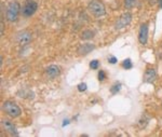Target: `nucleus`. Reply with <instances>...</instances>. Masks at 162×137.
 Returning <instances> with one entry per match:
<instances>
[{"label": "nucleus", "mask_w": 162, "mask_h": 137, "mask_svg": "<svg viewBox=\"0 0 162 137\" xmlns=\"http://www.w3.org/2000/svg\"><path fill=\"white\" fill-rule=\"evenodd\" d=\"M89 10L90 12L95 16H103L105 14V6L98 1V0H92L90 3H89Z\"/></svg>", "instance_id": "nucleus-1"}, {"label": "nucleus", "mask_w": 162, "mask_h": 137, "mask_svg": "<svg viewBox=\"0 0 162 137\" xmlns=\"http://www.w3.org/2000/svg\"><path fill=\"white\" fill-rule=\"evenodd\" d=\"M3 110L10 116V117H13V118H16L22 113L21 111V108L16 105L15 103L13 101H5L3 103Z\"/></svg>", "instance_id": "nucleus-2"}, {"label": "nucleus", "mask_w": 162, "mask_h": 137, "mask_svg": "<svg viewBox=\"0 0 162 137\" xmlns=\"http://www.w3.org/2000/svg\"><path fill=\"white\" fill-rule=\"evenodd\" d=\"M20 10H21V7L17 2H15V1L11 2L7 10V18L10 22L16 21L18 17V14H20Z\"/></svg>", "instance_id": "nucleus-3"}, {"label": "nucleus", "mask_w": 162, "mask_h": 137, "mask_svg": "<svg viewBox=\"0 0 162 137\" xmlns=\"http://www.w3.org/2000/svg\"><path fill=\"white\" fill-rule=\"evenodd\" d=\"M37 8H38V6H37V3L35 1H27L26 5L22 9L23 15L26 16V17H29V16H32L36 12Z\"/></svg>", "instance_id": "nucleus-4"}, {"label": "nucleus", "mask_w": 162, "mask_h": 137, "mask_svg": "<svg viewBox=\"0 0 162 137\" xmlns=\"http://www.w3.org/2000/svg\"><path fill=\"white\" fill-rule=\"evenodd\" d=\"M131 21H132V15H131V13L126 12V13L122 14V15L120 16L119 20H118V22L116 23V28H117V29H120V28H123V27L128 26L131 23Z\"/></svg>", "instance_id": "nucleus-5"}, {"label": "nucleus", "mask_w": 162, "mask_h": 137, "mask_svg": "<svg viewBox=\"0 0 162 137\" xmlns=\"http://www.w3.org/2000/svg\"><path fill=\"white\" fill-rule=\"evenodd\" d=\"M16 41L20 44H27V43H29L32 41V35H30V32H26V30L20 32L16 35Z\"/></svg>", "instance_id": "nucleus-6"}, {"label": "nucleus", "mask_w": 162, "mask_h": 137, "mask_svg": "<svg viewBox=\"0 0 162 137\" xmlns=\"http://www.w3.org/2000/svg\"><path fill=\"white\" fill-rule=\"evenodd\" d=\"M138 40L142 44H146L148 40V24H143L140 28V34H138Z\"/></svg>", "instance_id": "nucleus-7"}, {"label": "nucleus", "mask_w": 162, "mask_h": 137, "mask_svg": "<svg viewBox=\"0 0 162 137\" xmlns=\"http://www.w3.org/2000/svg\"><path fill=\"white\" fill-rule=\"evenodd\" d=\"M1 124H2V127L5 128V130L7 131L8 133H10V134H12V135H17L18 134V132H17V130H16L15 125H14L12 122L8 121V120H2Z\"/></svg>", "instance_id": "nucleus-8"}, {"label": "nucleus", "mask_w": 162, "mask_h": 137, "mask_svg": "<svg viewBox=\"0 0 162 137\" xmlns=\"http://www.w3.org/2000/svg\"><path fill=\"white\" fill-rule=\"evenodd\" d=\"M94 44H91V43H84V44H81L78 48V53L82 54V55H86V54L90 53L92 50H94Z\"/></svg>", "instance_id": "nucleus-9"}, {"label": "nucleus", "mask_w": 162, "mask_h": 137, "mask_svg": "<svg viewBox=\"0 0 162 137\" xmlns=\"http://www.w3.org/2000/svg\"><path fill=\"white\" fill-rule=\"evenodd\" d=\"M60 67L56 65H51L47 68V74L50 78H55L60 74Z\"/></svg>", "instance_id": "nucleus-10"}, {"label": "nucleus", "mask_w": 162, "mask_h": 137, "mask_svg": "<svg viewBox=\"0 0 162 137\" xmlns=\"http://www.w3.org/2000/svg\"><path fill=\"white\" fill-rule=\"evenodd\" d=\"M156 78H157L156 70L152 69V68L147 69V71L145 72V81H146V82H149V83H151V82H153V81L156 80Z\"/></svg>", "instance_id": "nucleus-11"}, {"label": "nucleus", "mask_w": 162, "mask_h": 137, "mask_svg": "<svg viewBox=\"0 0 162 137\" xmlns=\"http://www.w3.org/2000/svg\"><path fill=\"white\" fill-rule=\"evenodd\" d=\"M135 1H136V0H124V7H125L126 9H131V8L134 7Z\"/></svg>", "instance_id": "nucleus-12"}, {"label": "nucleus", "mask_w": 162, "mask_h": 137, "mask_svg": "<svg viewBox=\"0 0 162 137\" xmlns=\"http://www.w3.org/2000/svg\"><path fill=\"white\" fill-rule=\"evenodd\" d=\"M122 66H123L125 69H131V68H132V66H133V64H132V62H131L130 59H124V61H123Z\"/></svg>", "instance_id": "nucleus-13"}, {"label": "nucleus", "mask_w": 162, "mask_h": 137, "mask_svg": "<svg viewBox=\"0 0 162 137\" xmlns=\"http://www.w3.org/2000/svg\"><path fill=\"white\" fill-rule=\"evenodd\" d=\"M93 37V32H91V30H87V32H82V36H81V38L82 39H90Z\"/></svg>", "instance_id": "nucleus-14"}, {"label": "nucleus", "mask_w": 162, "mask_h": 137, "mask_svg": "<svg viewBox=\"0 0 162 137\" xmlns=\"http://www.w3.org/2000/svg\"><path fill=\"white\" fill-rule=\"evenodd\" d=\"M120 88H121V84H120V83L115 84V86H114L113 88L110 89V92L113 93V94H116V93L119 92V91H120Z\"/></svg>", "instance_id": "nucleus-15"}, {"label": "nucleus", "mask_w": 162, "mask_h": 137, "mask_svg": "<svg viewBox=\"0 0 162 137\" xmlns=\"http://www.w3.org/2000/svg\"><path fill=\"white\" fill-rule=\"evenodd\" d=\"M99 66V62L96 61V59H94V61H92L90 63V67L92 68V69H97Z\"/></svg>", "instance_id": "nucleus-16"}, {"label": "nucleus", "mask_w": 162, "mask_h": 137, "mask_svg": "<svg viewBox=\"0 0 162 137\" xmlns=\"http://www.w3.org/2000/svg\"><path fill=\"white\" fill-rule=\"evenodd\" d=\"M87 88H88V86H87L86 83H80L78 86V90L80 91V92H84V91L87 90Z\"/></svg>", "instance_id": "nucleus-17"}, {"label": "nucleus", "mask_w": 162, "mask_h": 137, "mask_svg": "<svg viewBox=\"0 0 162 137\" xmlns=\"http://www.w3.org/2000/svg\"><path fill=\"white\" fill-rule=\"evenodd\" d=\"M105 78H106L105 72H104L103 70H99V72H98V80H99V81H103Z\"/></svg>", "instance_id": "nucleus-18"}, {"label": "nucleus", "mask_w": 162, "mask_h": 137, "mask_svg": "<svg viewBox=\"0 0 162 137\" xmlns=\"http://www.w3.org/2000/svg\"><path fill=\"white\" fill-rule=\"evenodd\" d=\"M108 62H109V63H110V64H116V63H117V57H115V56L109 57Z\"/></svg>", "instance_id": "nucleus-19"}, {"label": "nucleus", "mask_w": 162, "mask_h": 137, "mask_svg": "<svg viewBox=\"0 0 162 137\" xmlns=\"http://www.w3.org/2000/svg\"><path fill=\"white\" fill-rule=\"evenodd\" d=\"M68 122H69V121H68V120H66V121H64V123H63V126L67 125V124H68Z\"/></svg>", "instance_id": "nucleus-20"}, {"label": "nucleus", "mask_w": 162, "mask_h": 137, "mask_svg": "<svg viewBox=\"0 0 162 137\" xmlns=\"http://www.w3.org/2000/svg\"><path fill=\"white\" fill-rule=\"evenodd\" d=\"M159 6L160 8H162V0H159Z\"/></svg>", "instance_id": "nucleus-21"}]
</instances>
